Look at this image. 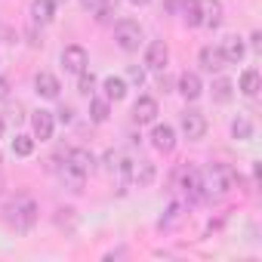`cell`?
I'll list each match as a JSON object with an SVG mask.
<instances>
[{"label": "cell", "instance_id": "6", "mask_svg": "<svg viewBox=\"0 0 262 262\" xmlns=\"http://www.w3.org/2000/svg\"><path fill=\"white\" fill-rule=\"evenodd\" d=\"M167 62H170V50L164 40H151L148 50H145V68L151 71H167Z\"/></svg>", "mask_w": 262, "mask_h": 262}, {"label": "cell", "instance_id": "7", "mask_svg": "<svg viewBox=\"0 0 262 262\" xmlns=\"http://www.w3.org/2000/svg\"><path fill=\"white\" fill-rule=\"evenodd\" d=\"M129 182H136L139 188L151 185L155 182V164L151 161H129V173H126Z\"/></svg>", "mask_w": 262, "mask_h": 262}, {"label": "cell", "instance_id": "1", "mask_svg": "<svg viewBox=\"0 0 262 262\" xmlns=\"http://www.w3.org/2000/svg\"><path fill=\"white\" fill-rule=\"evenodd\" d=\"M201 188H204V194H228L231 188H234V170L228 167V164H207L201 173Z\"/></svg>", "mask_w": 262, "mask_h": 262}, {"label": "cell", "instance_id": "29", "mask_svg": "<svg viewBox=\"0 0 262 262\" xmlns=\"http://www.w3.org/2000/svg\"><path fill=\"white\" fill-rule=\"evenodd\" d=\"M126 77H129V80H133L136 86H142V83H145V68H139V65H133V68H129V71H126Z\"/></svg>", "mask_w": 262, "mask_h": 262}, {"label": "cell", "instance_id": "21", "mask_svg": "<svg viewBox=\"0 0 262 262\" xmlns=\"http://www.w3.org/2000/svg\"><path fill=\"white\" fill-rule=\"evenodd\" d=\"M102 90H105V99H108V102L126 99V80H123V77H105V80H102Z\"/></svg>", "mask_w": 262, "mask_h": 262}, {"label": "cell", "instance_id": "9", "mask_svg": "<svg viewBox=\"0 0 262 262\" xmlns=\"http://www.w3.org/2000/svg\"><path fill=\"white\" fill-rule=\"evenodd\" d=\"M151 145H155L158 151L170 155V151L176 148V129H173V126H167V123H158V126L151 129Z\"/></svg>", "mask_w": 262, "mask_h": 262}, {"label": "cell", "instance_id": "27", "mask_svg": "<svg viewBox=\"0 0 262 262\" xmlns=\"http://www.w3.org/2000/svg\"><path fill=\"white\" fill-rule=\"evenodd\" d=\"M96 90V77H93V71H80L77 74V93L80 96H90Z\"/></svg>", "mask_w": 262, "mask_h": 262}, {"label": "cell", "instance_id": "2", "mask_svg": "<svg viewBox=\"0 0 262 262\" xmlns=\"http://www.w3.org/2000/svg\"><path fill=\"white\" fill-rule=\"evenodd\" d=\"M114 43L123 50V53H136L139 43H142V25L133 22V19H120L114 25Z\"/></svg>", "mask_w": 262, "mask_h": 262}, {"label": "cell", "instance_id": "30", "mask_svg": "<svg viewBox=\"0 0 262 262\" xmlns=\"http://www.w3.org/2000/svg\"><path fill=\"white\" fill-rule=\"evenodd\" d=\"M59 120H62V123H71V120H74V111H71L68 105H62V108H59Z\"/></svg>", "mask_w": 262, "mask_h": 262}, {"label": "cell", "instance_id": "15", "mask_svg": "<svg viewBox=\"0 0 262 262\" xmlns=\"http://www.w3.org/2000/svg\"><path fill=\"white\" fill-rule=\"evenodd\" d=\"M198 59H201V68H204V71H210V74H219V71L225 68V59H222L219 47H201Z\"/></svg>", "mask_w": 262, "mask_h": 262}, {"label": "cell", "instance_id": "16", "mask_svg": "<svg viewBox=\"0 0 262 262\" xmlns=\"http://www.w3.org/2000/svg\"><path fill=\"white\" fill-rule=\"evenodd\" d=\"M56 19V0H31V22L47 25Z\"/></svg>", "mask_w": 262, "mask_h": 262}, {"label": "cell", "instance_id": "17", "mask_svg": "<svg viewBox=\"0 0 262 262\" xmlns=\"http://www.w3.org/2000/svg\"><path fill=\"white\" fill-rule=\"evenodd\" d=\"M201 25H207V28L222 25V0H204L201 4Z\"/></svg>", "mask_w": 262, "mask_h": 262}, {"label": "cell", "instance_id": "33", "mask_svg": "<svg viewBox=\"0 0 262 262\" xmlns=\"http://www.w3.org/2000/svg\"><path fill=\"white\" fill-rule=\"evenodd\" d=\"M129 4H136V7H145V4H151V0H129Z\"/></svg>", "mask_w": 262, "mask_h": 262}, {"label": "cell", "instance_id": "31", "mask_svg": "<svg viewBox=\"0 0 262 262\" xmlns=\"http://www.w3.org/2000/svg\"><path fill=\"white\" fill-rule=\"evenodd\" d=\"M4 99H10V80L0 77V102H4Z\"/></svg>", "mask_w": 262, "mask_h": 262}, {"label": "cell", "instance_id": "14", "mask_svg": "<svg viewBox=\"0 0 262 262\" xmlns=\"http://www.w3.org/2000/svg\"><path fill=\"white\" fill-rule=\"evenodd\" d=\"M155 117H158V99L139 96L136 105H133V120H136V123H151Z\"/></svg>", "mask_w": 262, "mask_h": 262}, {"label": "cell", "instance_id": "26", "mask_svg": "<svg viewBox=\"0 0 262 262\" xmlns=\"http://www.w3.org/2000/svg\"><path fill=\"white\" fill-rule=\"evenodd\" d=\"M231 136H234V139H250V136H253V123H250L244 114H237V117L231 120Z\"/></svg>", "mask_w": 262, "mask_h": 262}, {"label": "cell", "instance_id": "8", "mask_svg": "<svg viewBox=\"0 0 262 262\" xmlns=\"http://www.w3.org/2000/svg\"><path fill=\"white\" fill-rule=\"evenodd\" d=\"M219 53H222L225 65H241V59L247 56V47H244V40H241L237 34H231V37H225V40L219 43Z\"/></svg>", "mask_w": 262, "mask_h": 262}, {"label": "cell", "instance_id": "4", "mask_svg": "<svg viewBox=\"0 0 262 262\" xmlns=\"http://www.w3.org/2000/svg\"><path fill=\"white\" fill-rule=\"evenodd\" d=\"M179 129L185 133V139L198 142V139H204V133H207V117L191 108V111H185V114L179 117Z\"/></svg>", "mask_w": 262, "mask_h": 262}, {"label": "cell", "instance_id": "25", "mask_svg": "<svg viewBox=\"0 0 262 262\" xmlns=\"http://www.w3.org/2000/svg\"><path fill=\"white\" fill-rule=\"evenodd\" d=\"M231 96H234V83H231L228 77H219V80L213 83V99H216V102H231Z\"/></svg>", "mask_w": 262, "mask_h": 262}, {"label": "cell", "instance_id": "11", "mask_svg": "<svg viewBox=\"0 0 262 262\" xmlns=\"http://www.w3.org/2000/svg\"><path fill=\"white\" fill-rule=\"evenodd\" d=\"M31 126H34V136L40 139V142H47V139H53V126H56V117H53V111H34V117H31Z\"/></svg>", "mask_w": 262, "mask_h": 262}, {"label": "cell", "instance_id": "23", "mask_svg": "<svg viewBox=\"0 0 262 262\" xmlns=\"http://www.w3.org/2000/svg\"><path fill=\"white\" fill-rule=\"evenodd\" d=\"M108 114H111L108 99H90V120H93V123H105Z\"/></svg>", "mask_w": 262, "mask_h": 262}, {"label": "cell", "instance_id": "10", "mask_svg": "<svg viewBox=\"0 0 262 262\" xmlns=\"http://www.w3.org/2000/svg\"><path fill=\"white\" fill-rule=\"evenodd\" d=\"M176 90L182 93V99L194 102V99L204 93V83H201V77H198L194 71H182V74H179V80H176Z\"/></svg>", "mask_w": 262, "mask_h": 262}, {"label": "cell", "instance_id": "34", "mask_svg": "<svg viewBox=\"0 0 262 262\" xmlns=\"http://www.w3.org/2000/svg\"><path fill=\"white\" fill-rule=\"evenodd\" d=\"M4 129H7V123H4V117H0V139H4Z\"/></svg>", "mask_w": 262, "mask_h": 262}, {"label": "cell", "instance_id": "28", "mask_svg": "<svg viewBox=\"0 0 262 262\" xmlns=\"http://www.w3.org/2000/svg\"><path fill=\"white\" fill-rule=\"evenodd\" d=\"M13 151H16L19 158H28V155L34 151V139H31V136H16V139H13Z\"/></svg>", "mask_w": 262, "mask_h": 262}, {"label": "cell", "instance_id": "22", "mask_svg": "<svg viewBox=\"0 0 262 262\" xmlns=\"http://www.w3.org/2000/svg\"><path fill=\"white\" fill-rule=\"evenodd\" d=\"M241 93L250 96V99L259 93V71H256V68H247V71L241 74Z\"/></svg>", "mask_w": 262, "mask_h": 262}, {"label": "cell", "instance_id": "32", "mask_svg": "<svg viewBox=\"0 0 262 262\" xmlns=\"http://www.w3.org/2000/svg\"><path fill=\"white\" fill-rule=\"evenodd\" d=\"M158 86H161V90L167 93V90H170V77H164V74H161V80H158Z\"/></svg>", "mask_w": 262, "mask_h": 262}, {"label": "cell", "instance_id": "19", "mask_svg": "<svg viewBox=\"0 0 262 262\" xmlns=\"http://www.w3.org/2000/svg\"><path fill=\"white\" fill-rule=\"evenodd\" d=\"M65 164H71L74 170H80L83 176H90V173H93V164H96V161H93V155H90L86 148H74V151H68Z\"/></svg>", "mask_w": 262, "mask_h": 262}, {"label": "cell", "instance_id": "18", "mask_svg": "<svg viewBox=\"0 0 262 262\" xmlns=\"http://www.w3.org/2000/svg\"><path fill=\"white\" fill-rule=\"evenodd\" d=\"M179 19L188 28L201 25V0H179Z\"/></svg>", "mask_w": 262, "mask_h": 262}, {"label": "cell", "instance_id": "20", "mask_svg": "<svg viewBox=\"0 0 262 262\" xmlns=\"http://www.w3.org/2000/svg\"><path fill=\"white\" fill-rule=\"evenodd\" d=\"M59 179H62V185H65L68 191H83V182H86V176H83L80 170H74L71 164H62Z\"/></svg>", "mask_w": 262, "mask_h": 262}, {"label": "cell", "instance_id": "24", "mask_svg": "<svg viewBox=\"0 0 262 262\" xmlns=\"http://www.w3.org/2000/svg\"><path fill=\"white\" fill-rule=\"evenodd\" d=\"M114 7H117V0H83V10L96 13V19H105Z\"/></svg>", "mask_w": 262, "mask_h": 262}, {"label": "cell", "instance_id": "35", "mask_svg": "<svg viewBox=\"0 0 262 262\" xmlns=\"http://www.w3.org/2000/svg\"><path fill=\"white\" fill-rule=\"evenodd\" d=\"M0 191H4V176H0Z\"/></svg>", "mask_w": 262, "mask_h": 262}, {"label": "cell", "instance_id": "13", "mask_svg": "<svg viewBox=\"0 0 262 262\" xmlns=\"http://www.w3.org/2000/svg\"><path fill=\"white\" fill-rule=\"evenodd\" d=\"M34 90H37V96H43V99H59L62 83H59V77H56V74L40 71V74L34 77Z\"/></svg>", "mask_w": 262, "mask_h": 262}, {"label": "cell", "instance_id": "12", "mask_svg": "<svg viewBox=\"0 0 262 262\" xmlns=\"http://www.w3.org/2000/svg\"><path fill=\"white\" fill-rule=\"evenodd\" d=\"M179 191H182L188 201H201V198H204V188H201V176H198V170H182V176H179Z\"/></svg>", "mask_w": 262, "mask_h": 262}, {"label": "cell", "instance_id": "3", "mask_svg": "<svg viewBox=\"0 0 262 262\" xmlns=\"http://www.w3.org/2000/svg\"><path fill=\"white\" fill-rule=\"evenodd\" d=\"M7 219H10L19 231H28V228L34 225V219H37V207H34L31 201H19V204H13V207L7 210Z\"/></svg>", "mask_w": 262, "mask_h": 262}, {"label": "cell", "instance_id": "5", "mask_svg": "<svg viewBox=\"0 0 262 262\" xmlns=\"http://www.w3.org/2000/svg\"><path fill=\"white\" fill-rule=\"evenodd\" d=\"M86 65H90V56H86L83 47L71 43V47L62 50V68H65L68 74H80V71H86Z\"/></svg>", "mask_w": 262, "mask_h": 262}]
</instances>
